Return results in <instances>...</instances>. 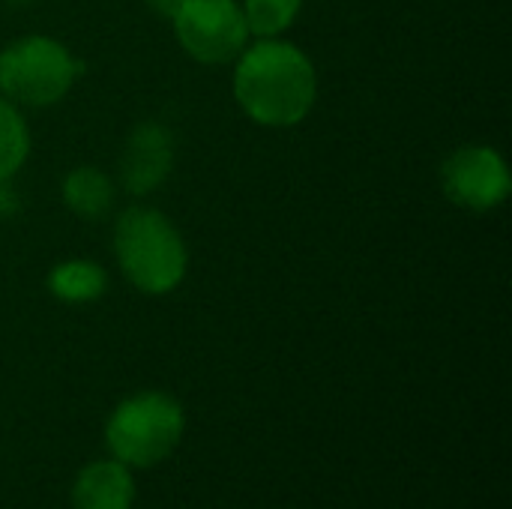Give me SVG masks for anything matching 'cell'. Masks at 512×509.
<instances>
[{
    "mask_svg": "<svg viewBox=\"0 0 512 509\" xmlns=\"http://www.w3.org/2000/svg\"><path fill=\"white\" fill-rule=\"evenodd\" d=\"M234 93L240 108L261 126H294L300 123L318 93L312 60L276 39H264L240 54L234 75Z\"/></svg>",
    "mask_w": 512,
    "mask_h": 509,
    "instance_id": "1",
    "label": "cell"
},
{
    "mask_svg": "<svg viewBox=\"0 0 512 509\" xmlns=\"http://www.w3.org/2000/svg\"><path fill=\"white\" fill-rule=\"evenodd\" d=\"M114 249L126 279L144 294H168L186 273V246L177 228L156 210H126L114 231Z\"/></svg>",
    "mask_w": 512,
    "mask_h": 509,
    "instance_id": "2",
    "label": "cell"
},
{
    "mask_svg": "<svg viewBox=\"0 0 512 509\" xmlns=\"http://www.w3.org/2000/svg\"><path fill=\"white\" fill-rule=\"evenodd\" d=\"M183 435V408L165 393L126 399L108 420L105 438L123 465L147 468L162 462Z\"/></svg>",
    "mask_w": 512,
    "mask_h": 509,
    "instance_id": "3",
    "label": "cell"
},
{
    "mask_svg": "<svg viewBox=\"0 0 512 509\" xmlns=\"http://www.w3.org/2000/svg\"><path fill=\"white\" fill-rule=\"evenodd\" d=\"M81 63L48 36H24L0 51V90L6 99L45 108L66 96Z\"/></svg>",
    "mask_w": 512,
    "mask_h": 509,
    "instance_id": "4",
    "label": "cell"
},
{
    "mask_svg": "<svg viewBox=\"0 0 512 509\" xmlns=\"http://www.w3.org/2000/svg\"><path fill=\"white\" fill-rule=\"evenodd\" d=\"M180 45L201 63H228L246 51L249 27L234 0H183L174 15Z\"/></svg>",
    "mask_w": 512,
    "mask_h": 509,
    "instance_id": "5",
    "label": "cell"
},
{
    "mask_svg": "<svg viewBox=\"0 0 512 509\" xmlns=\"http://www.w3.org/2000/svg\"><path fill=\"white\" fill-rule=\"evenodd\" d=\"M444 192L468 210H492L510 195V171L492 147H462L441 168Z\"/></svg>",
    "mask_w": 512,
    "mask_h": 509,
    "instance_id": "6",
    "label": "cell"
},
{
    "mask_svg": "<svg viewBox=\"0 0 512 509\" xmlns=\"http://www.w3.org/2000/svg\"><path fill=\"white\" fill-rule=\"evenodd\" d=\"M171 159H174V150H171L168 129L159 123H141L129 135L123 159H120L123 186L132 195H144V192L156 189L168 177Z\"/></svg>",
    "mask_w": 512,
    "mask_h": 509,
    "instance_id": "7",
    "label": "cell"
},
{
    "mask_svg": "<svg viewBox=\"0 0 512 509\" xmlns=\"http://www.w3.org/2000/svg\"><path fill=\"white\" fill-rule=\"evenodd\" d=\"M135 483L120 462H96L81 471L72 489L75 509H129Z\"/></svg>",
    "mask_w": 512,
    "mask_h": 509,
    "instance_id": "8",
    "label": "cell"
},
{
    "mask_svg": "<svg viewBox=\"0 0 512 509\" xmlns=\"http://www.w3.org/2000/svg\"><path fill=\"white\" fill-rule=\"evenodd\" d=\"M48 288L57 300H66V303H87V300H96L102 291H105V273L99 264L93 261H63L51 270L48 276Z\"/></svg>",
    "mask_w": 512,
    "mask_h": 509,
    "instance_id": "9",
    "label": "cell"
},
{
    "mask_svg": "<svg viewBox=\"0 0 512 509\" xmlns=\"http://www.w3.org/2000/svg\"><path fill=\"white\" fill-rule=\"evenodd\" d=\"M63 198L81 219H99L111 207V180L96 168H75L63 183Z\"/></svg>",
    "mask_w": 512,
    "mask_h": 509,
    "instance_id": "10",
    "label": "cell"
},
{
    "mask_svg": "<svg viewBox=\"0 0 512 509\" xmlns=\"http://www.w3.org/2000/svg\"><path fill=\"white\" fill-rule=\"evenodd\" d=\"M30 135L12 102L0 99V180H9L27 159Z\"/></svg>",
    "mask_w": 512,
    "mask_h": 509,
    "instance_id": "11",
    "label": "cell"
},
{
    "mask_svg": "<svg viewBox=\"0 0 512 509\" xmlns=\"http://www.w3.org/2000/svg\"><path fill=\"white\" fill-rule=\"evenodd\" d=\"M240 9H243L249 33L261 39H273L291 27V21L300 12V0H246Z\"/></svg>",
    "mask_w": 512,
    "mask_h": 509,
    "instance_id": "12",
    "label": "cell"
},
{
    "mask_svg": "<svg viewBox=\"0 0 512 509\" xmlns=\"http://www.w3.org/2000/svg\"><path fill=\"white\" fill-rule=\"evenodd\" d=\"M15 210H18L15 192L6 186V180H0V216H12Z\"/></svg>",
    "mask_w": 512,
    "mask_h": 509,
    "instance_id": "13",
    "label": "cell"
},
{
    "mask_svg": "<svg viewBox=\"0 0 512 509\" xmlns=\"http://www.w3.org/2000/svg\"><path fill=\"white\" fill-rule=\"evenodd\" d=\"M147 3H150V9H156L159 15H168V18H174L177 9L183 6V0H147Z\"/></svg>",
    "mask_w": 512,
    "mask_h": 509,
    "instance_id": "14",
    "label": "cell"
},
{
    "mask_svg": "<svg viewBox=\"0 0 512 509\" xmlns=\"http://www.w3.org/2000/svg\"><path fill=\"white\" fill-rule=\"evenodd\" d=\"M9 6H27V3H33V0H6Z\"/></svg>",
    "mask_w": 512,
    "mask_h": 509,
    "instance_id": "15",
    "label": "cell"
}]
</instances>
